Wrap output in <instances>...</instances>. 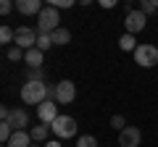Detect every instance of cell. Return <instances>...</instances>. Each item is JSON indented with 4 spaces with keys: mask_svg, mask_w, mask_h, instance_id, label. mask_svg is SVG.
Masks as SVG:
<instances>
[{
    "mask_svg": "<svg viewBox=\"0 0 158 147\" xmlns=\"http://www.w3.org/2000/svg\"><path fill=\"white\" fill-rule=\"evenodd\" d=\"M37 37L40 34L34 32L32 26H19L16 29V42H13V45L21 47V50H32V47H37Z\"/></svg>",
    "mask_w": 158,
    "mask_h": 147,
    "instance_id": "obj_6",
    "label": "cell"
},
{
    "mask_svg": "<svg viewBox=\"0 0 158 147\" xmlns=\"http://www.w3.org/2000/svg\"><path fill=\"white\" fill-rule=\"evenodd\" d=\"M132 55H135V63H137V66L153 68V66L158 63V47H156V45H140Z\"/></svg>",
    "mask_w": 158,
    "mask_h": 147,
    "instance_id": "obj_4",
    "label": "cell"
},
{
    "mask_svg": "<svg viewBox=\"0 0 158 147\" xmlns=\"http://www.w3.org/2000/svg\"><path fill=\"white\" fill-rule=\"evenodd\" d=\"M24 55H27V50H21V47H16V45H13V47H8V50H6V58H8V61H13V63L24 61Z\"/></svg>",
    "mask_w": 158,
    "mask_h": 147,
    "instance_id": "obj_18",
    "label": "cell"
},
{
    "mask_svg": "<svg viewBox=\"0 0 158 147\" xmlns=\"http://www.w3.org/2000/svg\"><path fill=\"white\" fill-rule=\"evenodd\" d=\"M32 147H40V145H37V142H34V145H32Z\"/></svg>",
    "mask_w": 158,
    "mask_h": 147,
    "instance_id": "obj_29",
    "label": "cell"
},
{
    "mask_svg": "<svg viewBox=\"0 0 158 147\" xmlns=\"http://www.w3.org/2000/svg\"><path fill=\"white\" fill-rule=\"evenodd\" d=\"M37 118H40V124L50 126L53 121L58 118V102L56 100H45L42 105H37Z\"/></svg>",
    "mask_w": 158,
    "mask_h": 147,
    "instance_id": "obj_8",
    "label": "cell"
},
{
    "mask_svg": "<svg viewBox=\"0 0 158 147\" xmlns=\"http://www.w3.org/2000/svg\"><path fill=\"white\" fill-rule=\"evenodd\" d=\"M50 6L56 8V11H58V8H71L74 0H50Z\"/></svg>",
    "mask_w": 158,
    "mask_h": 147,
    "instance_id": "obj_25",
    "label": "cell"
},
{
    "mask_svg": "<svg viewBox=\"0 0 158 147\" xmlns=\"http://www.w3.org/2000/svg\"><path fill=\"white\" fill-rule=\"evenodd\" d=\"M3 124H11L13 131H27V126H29V113L24 110V108H13L11 116H8V121H3Z\"/></svg>",
    "mask_w": 158,
    "mask_h": 147,
    "instance_id": "obj_10",
    "label": "cell"
},
{
    "mask_svg": "<svg viewBox=\"0 0 158 147\" xmlns=\"http://www.w3.org/2000/svg\"><path fill=\"white\" fill-rule=\"evenodd\" d=\"M45 147H61V139H48Z\"/></svg>",
    "mask_w": 158,
    "mask_h": 147,
    "instance_id": "obj_28",
    "label": "cell"
},
{
    "mask_svg": "<svg viewBox=\"0 0 158 147\" xmlns=\"http://www.w3.org/2000/svg\"><path fill=\"white\" fill-rule=\"evenodd\" d=\"M34 142H32V134L29 131H13V137L8 139V145L6 147H32Z\"/></svg>",
    "mask_w": 158,
    "mask_h": 147,
    "instance_id": "obj_12",
    "label": "cell"
},
{
    "mask_svg": "<svg viewBox=\"0 0 158 147\" xmlns=\"http://www.w3.org/2000/svg\"><path fill=\"white\" fill-rule=\"evenodd\" d=\"M145 21H148V16L140 11V8H135L132 13H127V18H124L127 34H137V32H142V29H145Z\"/></svg>",
    "mask_w": 158,
    "mask_h": 147,
    "instance_id": "obj_7",
    "label": "cell"
},
{
    "mask_svg": "<svg viewBox=\"0 0 158 147\" xmlns=\"http://www.w3.org/2000/svg\"><path fill=\"white\" fill-rule=\"evenodd\" d=\"M111 126H113V129H118V131H124V129H127L124 116H111Z\"/></svg>",
    "mask_w": 158,
    "mask_h": 147,
    "instance_id": "obj_24",
    "label": "cell"
},
{
    "mask_svg": "<svg viewBox=\"0 0 158 147\" xmlns=\"http://www.w3.org/2000/svg\"><path fill=\"white\" fill-rule=\"evenodd\" d=\"M74 97H77V87L71 79H61L56 84V102L58 105H71Z\"/></svg>",
    "mask_w": 158,
    "mask_h": 147,
    "instance_id": "obj_5",
    "label": "cell"
},
{
    "mask_svg": "<svg viewBox=\"0 0 158 147\" xmlns=\"http://www.w3.org/2000/svg\"><path fill=\"white\" fill-rule=\"evenodd\" d=\"M11 11H13V3H11V0H3V3H0V13H3V16H8Z\"/></svg>",
    "mask_w": 158,
    "mask_h": 147,
    "instance_id": "obj_26",
    "label": "cell"
},
{
    "mask_svg": "<svg viewBox=\"0 0 158 147\" xmlns=\"http://www.w3.org/2000/svg\"><path fill=\"white\" fill-rule=\"evenodd\" d=\"M27 81H45V71H42V68H29Z\"/></svg>",
    "mask_w": 158,
    "mask_h": 147,
    "instance_id": "obj_21",
    "label": "cell"
},
{
    "mask_svg": "<svg viewBox=\"0 0 158 147\" xmlns=\"http://www.w3.org/2000/svg\"><path fill=\"white\" fill-rule=\"evenodd\" d=\"M29 134H32V142H45L48 137H50V126L48 124H40V126H32V131H29Z\"/></svg>",
    "mask_w": 158,
    "mask_h": 147,
    "instance_id": "obj_14",
    "label": "cell"
},
{
    "mask_svg": "<svg viewBox=\"0 0 158 147\" xmlns=\"http://www.w3.org/2000/svg\"><path fill=\"white\" fill-rule=\"evenodd\" d=\"M50 37H53V45H69V42H71V32H69L66 26L56 29V32H53Z\"/></svg>",
    "mask_w": 158,
    "mask_h": 147,
    "instance_id": "obj_15",
    "label": "cell"
},
{
    "mask_svg": "<svg viewBox=\"0 0 158 147\" xmlns=\"http://www.w3.org/2000/svg\"><path fill=\"white\" fill-rule=\"evenodd\" d=\"M50 131L56 134V139H71V137H77V131H79L77 118H71V116H58V118L50 124Z\"/></svg>",
    "mask_w": 158,
    "mask_h": 147,
    "instance_id": "obj_3",
    "label": "cell"
},
{
    "mask_svg": "<svg viewBox=\"0 0 158 147\" xmlns=\"http://www.w3.org/2000/svg\"><path fill=\"white\" fill-rule=\"evenodd\" d=\"M77 147H98V139H95L92 134H82V137L77 139Z\"/></svg>",
    "mask_w": 158,
    "mask_h": 147,
    "instance_id": "obj_19",
    "label": "cell"
},
{
    "mask_svg": "<svg viewBox=\"0 0 158 147\" xmlns=\"http://www.w3.org/2000/svg\"><path fill=\"white\" fill-rule=\"evenodd\" d=\"M48 92H50V87L45 81H27L21 87V100L27 105H42L48 100Z\"/></svg>",
    "mask_w": 158,
    "mask_h": 147,
    "instance_id": "obj_1",
    "label": "cell"
},
{
    "mask_svg": "<svg viewBox=\"0 0 158 147\" xmlns=\"http://www.w3.org/2000/svg\"><path fill=\"white\" fill-rule=\"evenodd\" d=\"M142 131L137 126H127L124 131H118V147H140Z\"/></svg>",
    "mask_w": 158,
    "mask_h": 147,
    "instance_id": "obj_9",
    "label": "cell"
},
{
    "mask_svg": "<svg viewBox=\"0 0 158 147\" xmlns=\"http://www.w3.org/2000/svg\"><path fill=\"white\" fill-rule=\"evenodd\" d=\"M42 3L40 0H16V11L21 13V16H40L42 13Z\"/></svg>",
    "mask_w": 158,
    "mask_h": 147,
    "instance_id": "obj_11",
    "label": "cell"
},
{
    "mask_svg": "<svg viewBox=\"0 0 158 147\" xmlns=\"http://www.w3.org/2000/svg\"><path fill=\"white\" fill-rule=\"evenodd\" d=\"M13 42H16V32L3 24V26H0V45H11L13 47Z\"/></svg>",
    "mask_w": 158,
    "mask_h": 147,
    "instance_id": "obj_17",
    "label": "cell"
},
{
    "mask_svg": "<svg viewBox=\"0 0 158 147\" xmlns=\"http://www.w3.org/2000/svg\"><path fill=\"white\" fill-rule=\"evenodd\" d=\"M37 47H40L42 53L50 50V47H53V37H50V34H40V37H37Z\"/></svg>",
    "mask_w": 158,
    "mask_h": 147,
    "instance_id": "obj_20",
    "label": "cell"
},
{
    "mask_svg": "<svg viewBox=\"0 0 158 147\" xmlns=\"http://www.w3.org/2000/svg\"><path fill=\"white\" fill-rule=\"evenodd\" d=\"M116 6V0H100V8H113Z\"/></svg>",
    "mask_w": 158,
    "mask_h": 147,
    "instance_id": "obj_27",
    "label": "cell"
},
{
    "mask_svg": "<svg viewBox=\"0 0 158 147\" xmlns=\"http://www.w3.org/2000/svg\"><path fill=\"white\" fill-rule=\"evenodd\" d=\"M42 58H45V53L40 50V47H32V50H27V55H24V63H27L29 68H42Z\"/></svg>",
    "mask_w": 158,
    "mask_h": 147,
    "instance_id": "obj_13",
    "label": "cell"
},
{
    "mask_svg": "<svg viewBox=\"0 0 158 147\" xmlns=\"http://www.w3.org/2000/svg\"><path fill=\"white\" fill-rule=\"evenodd\" d=\"M140 11L145 13V16H150V13H156L158 8L153 6V0H140Z\"/></svg>",
    "mask_w": 158,
    "mask_h": 147,
    "instance_id": "obj_23",
    "label": "cell"
},
{
    "mask_svg": "<svg viewBox=\"0 0 158 147\" xmlns=\"http://www.w3.org/2000/svg\"><path fill=\"white\" fill-rule=\"evenodd\" d=\"M118 47H121V50H127V53H135L140 45H137L135 34H121V40H118Z\"/></svg>",
    "mask_w": 158,
    "mask_h": 147,
    "instance_id": "obj_16",
    "label": "cell"
},
{
    "mask_svg": "<svg viewBox=\"0 0 158 147\" xmlns=\"http://www.w3.org/2000/svg\"><path fill=\"white\" fill-rule=\"evenodd\" d=\"M13 137V126L11 124H0V142L3 145H8V139Z\"/></svg>",
    "mask_w": 158,
    "mask_h": 147,
    "instance_id": "obj_22",
    "label": "cell"
},
{
    "mask_svg": "<svg viewBox=\"0 0 158 147\" xmlns=\"http://www.w3.org/2000/svg\"><path fill=\"white\" fill-rule=\"evenodd\" d=\"M56 29H61V16L53 6H45L37 16V34H53Z\"/></svg>",
    "mask_w": 158,
    "mask_h": 147,
    "instance_id": "obj_2",
    "label": "cell"
}]
</instances>
